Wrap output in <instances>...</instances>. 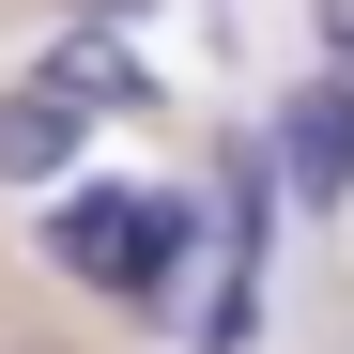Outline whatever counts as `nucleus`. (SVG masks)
<instances>
[{"label":"nucleus","instance_id":"f257e3e1","mask_svg":"<svg viewBox=\"0 0 354 354\" xmlns=\"http://www.w3.org/2000/svg\"><path fill=\"white\" fill-rule=\"evenodd\" d=\"M46 262H62L77 292H108L124 324H169V292H185V262H201V201L185 185H77L62 216H46Z\"/></svg>","mask_w":354,"mask_h":354},{"label":"nucleus","instance_id":"f03ea898","mask_svg":"<svg viewBox=\"0 0 354 354\" xmlns=\"http://www.w3.org/2000/svg\"><path fill=\"white\" fill-rule=\"evenodd\" d=\"M262 139H277V185L308 201V216H354V77H308Z\"/></svg>","mask_w":354,"mask_h":354},{"label":"nucleus","instance_id":"7ed1b4c3","mask_svg":"<svg viewBox=\"0 0 354 354\" xmlns=\"http://www.w3.org/2000/svg\"><path fill=\"white\" fill-rule=\"evenodd\" d=\"M46 93H62L77 124H108V108H154V62H139V31L62 16V31H46Z\"/></svg>","mask_w":354,"mask_h":354},{"label":"nucleus","instance_id":"20e7f679","mask_svg":"<svg viewBox=\"0 0 354 354\" xmlns=\"http://www.w3.org/2000/svg\"><path fill=\"white\" fill-rule=\"evenodd\" d=\"M277 139L262 124H231V154H216V262H247V277H277Z\"/></svg>","mask_w":354,"mask_h":354},{"label":"nucleus","instance_id":"39448f33","mask_svg":"<svg viewBox=\"0 0 354 354\" xmlns=\"http://www.w3.org/2000/svg\"><path fill=\"white\" fill-rule=\"evenodd\" d=\"M77 108L62 93H46V77H16V93H0V185H77Z\"/></svg>","mask_w":354,"mask_h":354},{"label":"nucleus","instance_id":"423d86ee","mask_svg":"<svg viewBox=\"0 0 354 354\" xmlns=\"http://www.w3.org/2000/svg\"><path fill=\"white\" fill-rule=\"evenodd\" d=\"M201 354H262V277H247V262L201 292Z\"/></svg>","mask_w":354,"mask_h":354},{"label":"nucleus","instance_id":"0eeeda50","mask_svg":"<svg viewBox=\"0 0 354 354\" xmlns=\"http://www.w3.org/2000/svg\"><path fill=\"white\" fill-rule=\"evenodd\" d=\"M324 77H354V0H324Z\"/></svg>","mask_w":354,"mask_h":354}]
</instances>
